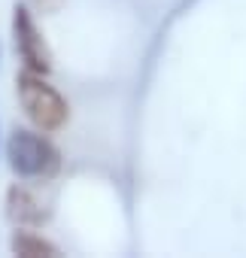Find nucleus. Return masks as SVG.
Listing matches in <instances>:
<instances>
[{
    "label": "nucleus",
    "mask_w": 246,
    "mask_h": 258,
    "mask_svg": "<svg viewBox=\"0 0 246 258\" xmlns=\"http://www.w3.org/2000/svg\"><path fill=\"white\" fill-rule=\"evenodd\" d=\"M28 4H31L37 13H43V16H52V13H58V10L64 7V0H28Z\"/></svg>",
    "instance_id": "423d86ee"
},
{
    "label": "nucleus",
    "mask_w": 246,
    "mask_h": 258,
    "mask_svg": "<svg viewBox=\"0 0 246 258\" xmlns=\"http://www.w3.org/2000/svg\"><path fill=\"white\" fill-rule=\"evenodd\" d=\"M10 249L19 258H58V246L52 240H46L43 234H34L31 228H19L10 237Z\"/></svg>",
    "instance_id": "39448f33"
},
{
    "label": "nucleus",
    "mask_w": 246,
    "mask_h": 258,
    "mask_svg": "<svg viewBox=\"0 0 246 258\" xmlns=\"http://www.w3.org/2000/svg\"><path fill=\"white\" fill-rule=\"evenodd\" d=\"M13 40H16V52H19L25 70L46 73V76L52 73V49L34 22V13L25 4H16V10H13Z\"/></svg>",
    "instance_id": "7ed1b4c3"
},
{
    "label": "nucleus",
    "mask_w": 246,
    "mask_h": 258,
    "mask_svg": "<svg viewBox=\"0 0 246 258\" xmlns=\"http://www.w3.org/2000/svg\"><path fill=\"white\" fill-rule=\"evenodd\" d=\"M7 161L10 170L19 179H52L61 167V152L34 131H25V127H16V131L7 137Z\"/></svg>",
    "instance_id": "f03ea898"
},
{
    "label": "nucleus",
    "mask_w": 246,
    "mask_h": 258,
    "mask_svg": "<svg viewBox=\"0 0 246 258\" xmlns=\"http://www.w3.org/2000/svg\"><path fill=\"white\" fill-rule=\"evenodd\" d=\"M16 94L19 103L25 109V115L40 127L43 134L61 131L70 118V106L61 97V91L46 79V73H34V70H22L16 76Z\"/></svg>",
    "instance_id": "f257e3e1"
},
{
    "label": "nucleus",
    "mask_w": 246,
    "mask_h": 258,
    "mask_svg": "<svg viewBox=\"0 0 246 258\" xmlns=\"http://www.w3.org/2000/svg\"><path fill=\"white\" fill-rule=\"evenodd\" d=\"M4 213L16 228H40L52 219V207L28 185L16 182L7 188V201H4Z\"/></svg>",
    "instance_id": "20e7f679"
}]
</instances>
